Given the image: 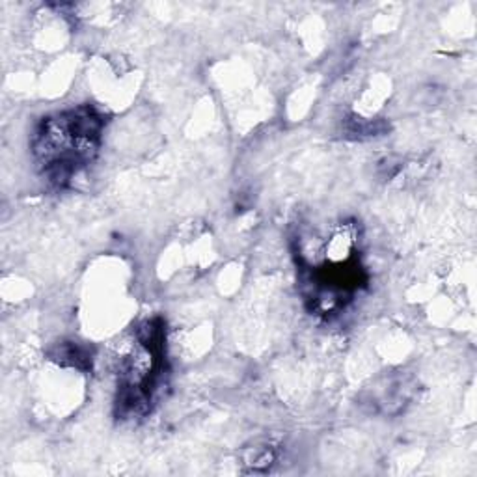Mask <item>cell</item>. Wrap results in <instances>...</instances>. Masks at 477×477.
Here are the masks:
<instances>
[{"instance_id": "cell-1", "label": "cell", "mask_w": 477, "mask_h": 477, "mask_svg": "<svg viewBox=\"0 0 477 477\" xmlns=\"http://www.w3.org/2000/svg\"><path fill=\"white\" fill-rule=\"evenodd\" d=\"M105 119L90 105L45 117L32 141L36 163L54 187H68L99 151Z\"/></svg>"}, {"instance_id": "cell-2", "label": "cell", "mask_w": 477, "mask_h": 477, "mask_svg": "<svg viewBox=\"0 0 477 477\" xmlns=\"http://www.w3.org/2000/svg\"><path fill=\"white\" fill-rule=\"evenodd\" d=\"M166 336L163 319H150L136 330V344L119 366L117 408L124 417H138L151 410L165 379Z\"/></svg>"}, {"instance_id": "cell-3", "label": "cell", "mask_w": 477, "mask_h": 477, "mask_svg": "<svg viewBox=\"0 0 477 477\" xmlns=\"http://www.w3.org/2000/svg\"><path fill=\"white\" fill-rule=\"evenodd\" d=\"M412 393H414V388L408 384V381L397 376V379L388 381V384L376 390L373 403L384 407V412L388 414H397L408 405Z\"/></svg>"}, {"instance_id": "cell-4", "label": "cell", "mask_w": 477, "mask_h": 477, "mask_svg": "<svg viewBox=\"0 0 477 477\" xmlns=\"http://www.w3.org/2000/svg\"><path fill=\"white\" fill-rule=\"evenodd\" d=\"M276 461L278 451L271 442L254 444L243 451V465L248 466V472H267Z\"/></svg>"}, {"instance_id": "cell-5", "label": "cell", "mask_w": 477, "mask_h": 477, "mask_svg": "<svg viewBox=\"0 0 477 477\" xmlns=\"http://www.w3.org/2000/svg\"><path fill=\"white\" fill-rule=\"evenodd\" d=\"M386 131V125L383 122H379V119H375V122H371V119H360V117H352L347 122L345 125V133L349 138H358V141H362V138H373V136H379Z\"/></svg>"}]
</instances>
